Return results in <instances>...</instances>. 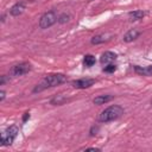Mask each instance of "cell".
<instances>
[{
  "mask_svg": "<svg viewBox=\"0 0 152 152\" xmlns=\"http://www.w3.org/2000/svg\"><path fill=\"white\" fill-rule=\"evenodd\" d=\"M7 81V77L5 76V75H2L1 76V78H0V86H2V84H5V82Z\"/></svg>",
  "mask_w": 152,
  "mask_h": 152,
  "instance_id": "obj_19",
  "label": "cell"
},
{
  "mask_svg": "<svg viewBox=\"0 0 152 152\" xmlns=\"http://www.w3.org/2000/svg\"><path fill=\"white\" fill-rule=\"evenodd\" d=\"M25 10V2L24 1H20V2H17L15 5H13L10 10V14L13 15V17H18Z\"/></svg>",
  "mask_w": 152,
  "mask_h": 152,
  "instance_id": "obj_8",
  "label": "cell"
},
{
  "mask_svg": "<svg viewBox=\"0 0 152 152\" xmlns=\"http://www.w3.org/2000/svg\"><path fill=\"white\" fill-rule=\"evenodd\" d=\"M69 19H70V15H69V14H66V13H63V14H61V15L58 17L57 21H58L59 24H64V23L69 21Z\"/></svg>",
  "mask_w": 152,
  "mask_h": 152,
  "instance_id": "obj_16",
  "label": "cell"
},
{
  "mask_svg": "<svg viewBox=\"0 0 152 152\" xmlns=\"http://www.w3.org/2000/svg\"><path fill=\"white\" fill-rule=\"evenodd\" d=\"M115 59H116V55H115L114 52H112V51H106V52H103V53L101 55L100 62H101L102 64L107 65V64H110L112 62H114Z\"/></svg>",
  "mask_w": 152,
  "mask_h": 152,
  "instance_id": "obj_7",
  "label": "cell"
},
{
  "mask_svg": "<svg viewBox=\"0 0 152 152\" xmlns=\"http://www.w3.org/2000/svg\"><path fill=\"white\" fill-rule=\"evenodd\" d=\"M122 114H124V108L121 106L113 104V106H109L104 110L101 112V114L99 115V121L104 122V124L110 122V121H114V120L119 119Z\"/></svg>",
  "mask_w": 152,
  "mask_h": 152,
  "instance_id": "obj_2",
  "label": "cell"
},
{
  "mask_svg": "<svg viewBox=\"0 0 152 152\" xmlns=\"http://www.w3.org/2000/svg\"><path fill=\"white\" fill-rule=\"evenodd\" d=\"M134 71L139 75H142V76H151L152 75V65H148V66H134Z\"/></svg>",
  "mask_w": 152,
  "mask_h": 152,
  "instance_id": "obj_11",
  "label": "cell"
},
{
  "mask_svg": "<svg viewBox=\"0 0 152 152\" xmlns=\"http://www.w3.org/2000/svg\"><path fill=\"white\" fill-rule=\"evenodd\" d=\"M97 131H99V127H97V126H96V127L93 126L91 129H90V135H95V134H97V133H96Z\"/></svg>",
  "mask_w": 152,
  "mask_h": 152,
  "instance_id": "obj_18",
  "label": "cell"
},
{
  "mask_svg": "<svg viewBox=\"0 0 152 152\" xmlns=\"http://www.w3.org/2000/svg\"><path fill=\"white\" fill-rule=\"evenodd\" d=\"M144 15H145V12H144V11H141V10H135V11H133V12H131V13L128 14V19H129L131 21H137V20L142 19Z\"/></svg>",
  "mask_w": 152,
  "mask_h": 152,
  "instance_id": "obj_12",
  "label": "cell"
},
{
  "mask_svg": "<svg viewBox=\"0 0 152 152\" xmlns=\"http://www.w3.org/2000/svg\"><path fill=\"white\" fill-rule=\"evenodd\" d=\"M65 81H66V76L63 75V74H51V75H48V76H45V78L39 84H37L33 88V93H39V91H43L46 88L59 86V84L64 83Z\"/></svg>",
  "mask_w": 152,
  "mask_h": 152,
  "instance_id": "obj_1",
  "label": "cell"
},
{
  "mask_svg": "<svg viewBox=\"0 0 152 152\" xmlns=\"http://www.w3.org/2000/svg\"><path fill=\"white\" fill-rule=\"evenodd\" d=\"M151 104H152V101H151Z\"/></svg>",
  "mask_w": 152,
  "mask_h": 152,
  "instance_id": "obj_23",
  "label": "cell"
},
{
  "mask_svg": "<svg viewBox=\"0 0 152 152\" xmlns=\"http://www.w3.org/2000/svg\"><path fill=\"white\" fill-rule=\"evenodd\" d=\"M95 62H96V59H95V57H94L93 55H86V56H84V59H83L84 66L90 68V66H93V65L95 64Z\"/></svg>",
  "mask_w": 152,
  "mask_h": 152,
  "instance_id": "obj_14",
  "label": "cell"
},
{
  "mask_svg": "<svg viewBox=\"0 0 152 152\" xmlns=\"http://www.w3.org/2000/svg\"><path fill=\"white\" fill-rule=\"evenodd\" d=\"M94 83H95V80H93V78H80V80L74 81L72 86L78 89H86V88H89L90 86H93Z\"/></svg>",
  "mask_w": 152,
  "mask_h": 152,
  "instance_id": "obj_6",
  "label": "cell"
},
{
  "mask_svg": "<svg viewBox=\"0 0 152 152\" xmlns=\"http://www.w3.org/2000/svg\"><path fill=\"white\" fill-rule=\"evenodd\" d=\"M112 99H113V96H110V95H99L93 100V102H94V104H104V103L109 102Z\"/></svg>",
  "mask_w": 152,
  "mask_h": 152,
  "instance_id": "obj_13",
  "label": "cell"
},
{
  "mask_svg": "<svg viewBox=\"0 0 152 152\" xmlns=\"http://www.w3.org/2000/svg\"><path fill=\"white\" fill-rule=\"evenodd\" d=\"M140 36V31H138L137 28H132V30H129L125 36H124V42H126V43H129V42H133L134 39H137L138 37Z\"/></svg>",
  "mask_w": 152,
  "mask_h": 152,
  "instance_id": "obj_9",
  "label": "cell"
},
{
  "mask_svg": "<svg viewBox=\"0 0 152 152\" xmlns=\"http://www.w3.org/2000/svg\"><path fill=\"white\" fill-rule=\"evenodd\" d=\"M27 119H30V113H25L24 116H23V122H25Z\"/></svg>",
  "mask_w": 152,
  "mask_h": 152,
  "instance_id": "obj_21",
  "label": "cell"
},
{
  "mask_svg": "<svg viewBox=\"0 0 152 152\" xmlns=\"http://www.w3.org/2000/svg\"><path fill=\"white\" fill-rule=\"evenodd\" d=\"M116 70V65H114V64H107L104 68H103V71L104 72H114Z\"/></svg>",
  "mask_w": 152,
  "mask_h": 152,
  "instance_id": "obj_17",
  "label": "cell"
},
{
  "mask_svg": "<svg viewBox=\"0 0 152 152\" xmlns=\"http://www.w3.org/2000/svg\"><path fill=\"white\" fill-rule=\"evenodd\" d=\"M30 70H31L30 63H27V62H21V63H18V64L13 65V66L11 68L10 72H11L12 76L18 77V76H23V75L27 74Z\"/></svg>",
  "mask_w": 152,
  "mask_h": 152,
  "instance_id": "obj_5",
  "label": "cell"
},
{
  "mask_svg": "<svg viewBox=\"0 0 152 152\" xmlns=\"http://www.w3.org/2000/svg\"><path fill=\"white\" fill-rule=\"evenodd\" d=\"M4 99H5V91L1 90L0 91V101H4Z\"/></svg>",
  "mask_w": 152,
  "mask_h": 152,
  "instance_id": "obj_22",
  "label": "cell"
},
{
  "mask_svg": "<svg viewBox=\"0 0 152 152\" xmlns=\"http://www.w3.org/2000/svg\"><path fill=\"white\" fill-rule=\"evenodd\" d=\"M58 17H57V13L55 11H49L46 13H44L40 19H39V27L45 30V28H49L51 27L56 21H57Z\"/></svg>",
  "mask_w": 152,
  "mask_h": 152,
  "instance_id": "obj_4",
  "label": "cell"
},
{
  "mask_svg": "<svg viewBox=\"0 0 152 152\" xmlns=\"http://www.w3.org/2000/svg\"><path fill=\"white\" fill-rule=\"evenodd\" d=\"M18 134V127L17 126H11L8 128H6L0 137V141H1V146H7L11 145L13 142V140L15 139Z\"/></svg>",
  "mask_w": 152,
  "mask_h": 152,
  "instance_id": "obj_3",
  "label": "cell"
},
{
  "mask_svg": "<svg viewBox=\"0 0 152 152\" xmlns=\"http://www.w3.org/2000/svg\"><path fill=\"white\" fill-rule=\"evenodd\" d=\"M90 1H91V0H90Z\"/></svg>",
  "mask_w": 152,
  "mask_h": 152,
  "instance_id": "obj_24",
  "label": "cell"
},
{
  "mask_svg": "<svg viewBox=\"0 0 152 152\" xmlns=\"http://www.w3.org/2000/svg\"><path fill=\"white\" fill-rule=\"evenodd\" d=\"M82 150H84V151H100V148H96V147H86Z\"/></svg>",
  "mask_w": 152,
  "mask_h": 152,
  "instance_id": "obj_20",
  "label": "cell"
},
{
  "mask_svg": "<svg viewBox=\"0 0 152 152\" xmlns=\"http://www.w3.org/2000/svg\"><path fill=\"white\" fill-rule=\"evenodd\" d=\"M106 40L107 39H106L104 34H97L91 38V44H101V43H104Z\"/></svg>",
  "mask_w": 152,
  "mask_h": 152,
  "instance_id": "obj_15",
  "label": "cell"
},
{
  "mask_svg": "<svg viewBox=\"0 0 152 152\" xmlns=\"http://www.w3.org/2000/svg\"><path fill=\"white\" fill-rule=\"evenodd\" d=\"M68 101V97L63 94H58L56 96H53L51 100H50V103L51 104H55V106H59V104H63Z\"/></svg>",
  "mask_w": 152,
  "mask_h": 152,
  "instance_id": "obj_10",
  "label": "cell"
}]
</instances>
